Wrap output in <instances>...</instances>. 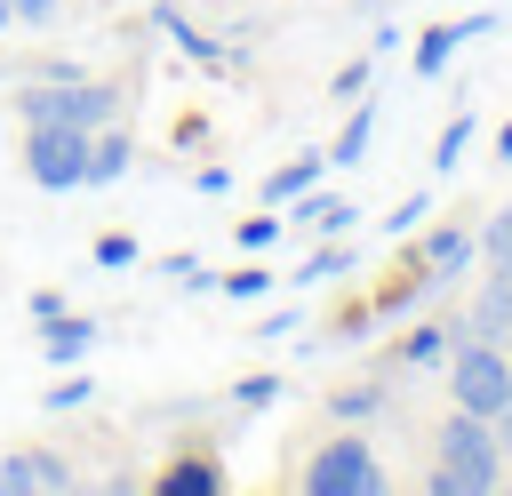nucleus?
<instances>
[{"label": "nucleus", "instance_id": "obj_1", "mask_svg": "<svg viewBox=\"0 0 512 496\" xmlns=\"http://www.w3.org/2000/svg\"><path fill=\"white\" fill-rule=\"evenodd\" d=\"M504 480V448H496V424L488 416H472V408H456L448 424H440V464H432V496H488Z\"/></svg>", "mask_w": 512, "mask_h": 496}, {"label": "nucleus", "instance_id": "obj_2", "mask_svg": "<svg viewBox=\"0 0 512 496\" xmlns=\"http://www.w3.org/2000/svg\"><path fill=\"white\" fill-rule=\"evenodd\" d=\"M16 112H24V128H104V120L120 112V88L80 80V72L64 64V72H48V80L16 88Z\"/></svg>", "mask_w": 512, "mask_h": 496}, {"label": "nucleus", "instance_id": "obj_3", "mask_svg": "<svg viewBox=\"0 0 512 496\" xmlns=\"http://www.w3.org/2000/svg\"><path fill=\"white\" fill-rule=\"evenodd\" d=\"M448 392H456V408L496 416V408L512 400V352L488 344V336H464V344L448 352Z\"/></svg>", "mask_w": 512, "mask_h": 496}, {"label": "nucleus", "instance_id": "obj_4", "mask_svg": "<svg viewBox=\"0 0 512 496\" xmlns=\"http://www.w3.org/2000/svg\"><path fill=\"white\" fill-rule=\"evenodd\" d=\"M88 136L96 128H32L24 136V176L40 192H80L88 184Z\"/></svg>", "mask_w": 512, "mask_h": 496}, {"label": "nucleus", "instance_id": "obj_5", "mask_svg": "<svg viewBox=\"0 0 512 496\" xmlns=\"http://www.w3.org/2000/svg\"><path fill=\"white\" fill-rule=\"evenodd\" d=\"M304 488H312V496H376V488H384V464H376V448H368L360 432H344V440H328V448L304 464Z\"/></svg>", "mask_w": 512, "mask_h": 496}, {"label": "nucleus", "instance_id": "obj_6", "mask_svg": "<svg viewBox=\"0 0 512 496\" xmlns=\"http://www.w3.org/2000/svg\"><path fill=\"white\" fill-rule=\"evenodd\" d=\"M72 488V464L48 456V448H24V456H0V496H64Z\"/></svg>", "mask_w": 512, "mask_h": 496}, {"label": "nucleus", "instance_id": "obj_7", "mask_svg": "<svg viewBox=\"0 0 512 496\" xmlns=\"http://www.w3.org/2000/svg\"><path fill=\"white\" fill-rule=\"evenodd\" d=\"M480 32H496V16H488V8H472V16H456V24H432V32L416 40V80L448 72V56H456L464 40H480Z\"/></svg>", "mask_w": 512, "mask_h": 496}, {"label": "nucleus", "instance_id": "obj_8", "mask_svg": "<svg viewBox=\"0 0 512 496\" xmlns=\"http://www.w3.org/2000/svg\"><path fill=\"white\" fill-rule=\"evenodd\" d=\"M464 336H488V344L512 336V272H480V304H472Z\"/></svg>", "mask_w": 512, "mask_h": 496}, {"label": "nucleus", "instance_id": "obj_9", "mask_svg": "<svg viewBox=\"0 0 512 496\" xmlns=\"http://www.w3.org/2000/svg\"><path fill=\"white\" fill-rule=\"evenodd\" d=\"M472 256H480V248H472V232H456V224H448V232H432V240H424V280H456Z\"/></svg>", "mask_w": 512, "mask_h": 496}, {"label": "nucleus", "instance_id": "obj_10", "mask_svg": "<svg viewBox=\"0 0 512 496\" xmlns=\"http://www.w3.org/2000/svg\"><path fill=\"white\" fill-rule=\"evenodd\" d=\"M128 176V136H112V120L88 136V184H120Z\"/></svg>", "mask_w": 512, "mask_h": 496}, {"label": "nucleus", "instance_id": "obj_11", "mask_svg": "<svg viewBox=\"0 0 512 496\" xmlns=\"http://www.w3.org/2000/svg\"><path fill=\"white\" fill-rule=\"evenodd\" d=\"M320 168H328L320 152H304V160H288V168H272V176H264V200H280V208H288V200H304V192L320 184Z\"/></svg>", "mask_w": 512, "mask_h": 496}, {"label": "nucleus", "instance_id": "obj_12", "mask_svg": "<svg viewBox=\"0 0 512 496\" xmlns=\"http://www.w3.org/2000/svg\"><path fill=\"white\" fill-rule=\"evenodd\" d=\"M40 344H48V360H56V368H72V360H80V352L96 344V328H88V320H64V312H56Z\"/></svg>", "mask_w": 512, "mask_h": 496}, {"label": "nucleus", "instance_id": "obj_13", "mask_svg": "<svg viewBox=\"0 0 512 496\" xmlns=\"http://www.w3.org/2000/svg\"><path fill=\"white\" fill-rule=\"evenodd\" d=\"M368 136H376V104H360V112H352V128L328 144V168H352V160L368 152Z\"/></svg>", "mask_w": 512, "mask_h": 496}, {"label": "nucleus", "instance_id": "obj_14", "mask_svg": "<svg viewBox=\"0 0 512 496\" xmlns=\"http://www.w3.org/2000/svg\"><path fill=\"white\" fill-rule=\"evenodd\" d=\"M160 488H168V496H216V488H224V472H216V464H168V472H160Z\"/></svg>", "mask_w": 512, "mask_h": 496}, {"label": "nucleus", "instance_id": "obj_15", "mask_svg": "<svg viewBox=\"0 0 512 496\" xmlns=\"http://www.w3.org/2000/svg\"><path fill=\"white\" fill-rule=\"evenodd\" d=\"M472 248H480V272H512V208L488 216V232H480Z\"/></svg>", "mask_w": 512, "mask_h": 496}, {"label": "nucleus", "instance_id": "obj_16", "mask_svg": "<svg viewBox=\"0 0 512 496\" xmlns=\"http://www.w3.org/2000/svg\"><path fill=\"white\" fill-rule=\"evenodd\" d=\"M160 32H168V40H176V48L192 56V64H216V40H208V32H192V24L176 16V8H160Z\"/></svg>", "mask_w": 512, "mask_h": 496}, {"label": "nucleus", "instance_id": "obj_17", "mask_svg": "<svg viewBox=\"0 0 512 496\" xmlns=\"http://www.w3.org/2000/svg\"><path fill=\"white\" fill-rule=\"evenodd\" d=\"M400 360H408V368H432V360H448V336H440V328H416V336L400 344Z\"/></svg>", "mask_w": 512, "mask_h": 496}, {"label": "nucleus", "instance_id": "obj_18", "mask_svg": "<svg viewBox=\"0 0 512 496\" xmlns=\"http://www.w3.org/2000/svg\"><path fill=\"white\" fill-rule=\"evenodd\" d=\"M328 408H336L344 424H360V416H376V408H384V392H376V384H352V392H336Z\"/></svg>", "mask_w": 512, "mask_h": 496}, {"label": "nucleus", "instance_id": "obj_19", "mask_svg": "<svg viewBox=\"0 0 512 496\" xmlns=\"http://www.w3.org/2000/svg\"><path fill=\"white\" fill-rule=\"evenodd\" d=\"M464 136H472V120L456 112V120L440 128V144H432V168H456V160H464Z\"/></svg>", "mask_w": 512, "mask_h": 496}, {"label": "nucleus", "instance_id": "obj_20", "mask_svg": "<svg viewBox=\"0 0 512 496\" xmlns=\"http://www.w3.org/2000/svg\"><path fill=\"white\" fill-rule=\"evenodd\" d=\"M336 272H352V256H344V248H336V240H328V248H312V264H304V272H296V280H304V288H312V280H336Z\"/></svg>", "mask_w": 512, "mask_h": 496}, {"label": "nucleus", "instance_id": "obj_21", "mask_svg": "<svg viewBox=\"0 0 512 496\" xmlns=\"http://www.w3.org/2000/svg\"><path fill=\"white\" fill-rule=\"evenodd\" d=\"M272 240H280V216H248L240 224V248H272Z\"/></svg>", "mask_w": 512, "mask_h": 496}, {"label": "nucleus", "instance_id": "obj_22", "mask_svg": "<svg viewBox=\"0 0 512 496\" xmlns=\"http://www.w3.org/2000/svg\"><path fill=\"white\" fill-rule=\"evenodd\" d=\"M96 264H136V240H128V232H104V240H96Z\"/></svg>", "mask_w": 512, "mask_h": 496}, {"label": "nucleus", "instance_id": "obj_23", "mask_svg": "<svg viewBox=\"0 0 512 496\" xmlns=\"http://www.w3.org/2000/svg\"><path fill=\"white\" fill-rule=\"evenodd\" d=\"M264 288H272V272H264V264H248V272H232V280H224V296H264Z\"/></svg>", "mask_w": 512, "mask_h": 496}, {"label": "nucleus", "instance_id": "obj_24", "mask_svg": "<svg viewBox=\"0 0 512 496\" xmlns=\"http://www.w3.org/2000/svg\"><path fill=\"white\" fill-rule=\"evenodd\" d=\"M272 392H280V376H248V384H232V400H240V408H264Z\"/></svg>", "mask_w": 512, "mask_h": 496}, {"label": "nucleus", "instance_id": "obj_25", "mask_svg": "<svg viewBox=\"0 0 512 496\" xmlns=\"http://www.w3.org/2000/svg\"><path fill=\"white\" fill-rule=\"evenodd\" d=\"M88 392H96V384H88V376H64V384H56V392H48V408H88Z\"/></svg>", "mask_w": 512, "mask_h": 496}, {"label": "nucleus", "instance_id": "obj_26", "mask_svg": "<svg viewBox=\"0 0 512 496\" xmlns=\"http://www.w3.org/2000/svg\"><path fill=\"white\" fill-rule=\"evenodd\" d=\"M8 8H16L24 24H48V16H56V0H8Z\"/></svg>", "mask_w": 512, "mask_h": 496}, {"label": "nucleus", "instance_id": "obj_27", "mask_svg": "<svg viewBox=\"0 0 512 496\" xmlns=\"http://www.w3.org/2000/svg\"><path fill=\"white\" fill-rule=\"evenodd\" d=\"M488 424H496V448H504V456H512V400H504V408H496V416H488Z\"/></svg>", "mask_w": 512, "mask_h": 496}, {"label": "nucleus", "instance_id": "obj_28", "mask_svg": "<svg viewBox=\"0 0 512 496\" xmlns=\"http://www.w3.org/2000/svg\"><path fill=\"white\" fill-rule=\"evenodd\" d=\"M496 152H504V160H512V128H504V136H496Z\"/></svg>", "mask_w": 512, "mask_h": 496}, {"label": "nucleus", "instance_id": "obj_29", "mask_svg": "<svg viewBox=\"0 0 512 496\" xmlns=\"http://www.w3.org/2000/svg\"><path fill=\"white\" fill-rule=\"evenodd\" d=\"M8 16H16V8H8V0H0V32H8Z\"/></svg>", "mask_w": 512, "mask_h": 496}, {"label": "nucleus", "instance_id": "obj_30", "mask_svg": "<svg viewBox=\"0 0 512 496\" xmlns=\"http://www.w3.org/2000/svg\"><path fill=\"white\" fill-rule=\"evenodd\" d=\"M504 352H512V336H504Z\"/></svg>", "mask_w": 512, "mask_h": 496}]
</instances>
